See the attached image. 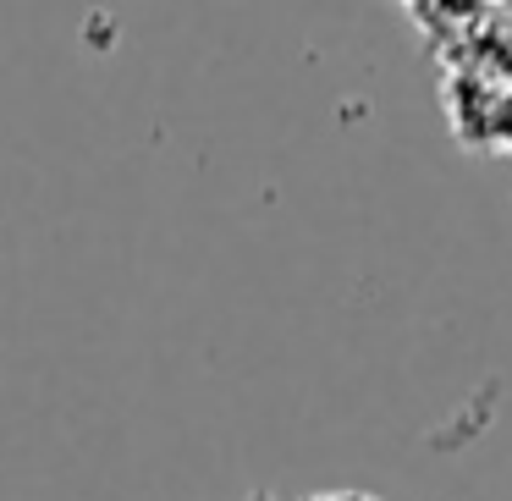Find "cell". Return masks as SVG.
<instances>
[]
</instances>
